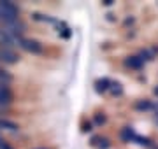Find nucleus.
I'll list each match as a JSON object with an SVG mask.
<instances>
[{"label": "nucleus", "mask_w": 158, "mask_h": 149, "mask_svg": "<svg viewBox=\"0 0 158 149\" xmlns=\"http://www.w3.org/2000/svg\"><path fill=\"white\" fill-rule=\"evenodd\" d=\"M19 19V9L12 2H0V21L4 25Z\"/></svg>", "instance_id": "f257e3e1"}, {"label": "nucleus", "mask_w": 158, "mask_h": 149, "mask_svg": "<svg viewBox=\"0 0 158 149\" xmlns=\"http://www.w3.org/2000/svg\"><path fill=\"white\" fill-rule=\"evenodd\" d=\"M18 46L21 47V49H25V51L32 53V54H42V44L35 39H25V37H23V39L18 42Z\"/></svg>", "instance_id": "f03ea898"}, {"label": "nucleus", "mask_w": 158, "mask_h": 149, "mask_svg": "<svg viewBox=\"0 0 158 149\" xmlns=\"http://www.w3.org/2000/svg\"><path fill=\"white\" fill-rule=\"evenodd\" d=\"M2 28H6L9 34L14 37V39L21 40L23 39V34H25V30H27V26H25V23L23 21H19V19H16V21H12V23H7L4 25Z\"/></svg>", "instance_id": "7ed1b4c3"}, {"label": "nucleus", "mask_w": 158, "mask_h": 149, "mask_svg": "<svg viewBox=\"0 0 158 149\" xmlns=\"http://www.w3.org/2000/svg\"><path fill=\"white\" fill-rule=\"evenodd\" d=\"M14 100V93H12L9 84H0V109H4L7 105H11Z\"/></svg>", "instance_id": "20e7f679"}, {"label": "nucleus", "mask_w": 158, "mask_h": 149, "mask_svg": "<svg viewBox=\"0 0 158 149\" xmlns=\"http://www.w3.org/2000/svg\"><path fill=\"white\" fill-rule=\"evenodd\" d=\"M18 42L19 40L14 39L6 28H2L0 26V47H6V49H12L14 46H18Z\"/></svg>", "instance_id": "39448f33"}, {"label": "nucleus", "mask_w": 158, "mask_h": 149, "mask_svg": "<svg viewBox=\"0 0 158 149\" xmlns=\"http://www.w3.org/2000/svg\"><path fill=\"white\" fill-rule=\"evenodd\" d=\"M0 62L12 65V63L19 62V54L14 53V49H6V47H0Z\"/></svg>", "instance_id": "423d86ee"}, {"label": "nucleus", "mask_w": 158, "mask_h": 149, "mask_svg": "<svg viewBox=\"0 0 158 149\" xmlns=\"http://www.w3.org/2000/svg\"><path fill=\"white\" fill-rule=\"evenodd\" d=\"M123 63H125V67H128V69H135V70H141L142 65H144V63L137 58V54L135 56H127L123 60Z\"/></svg>", "instance_id": "0eeeda50"}, {"label": "nucleus", "mask_w": 158, "mask_h": 149, "mask_svg": "<svg viewBox=\"0 0 158 149\" xmlns=\"http://www.w3.org/2000/svg\"><path fill=\"white\" fill-rule=\"evenodd\" d=\"M109 86H111V79H107V77H102V79H97L95 81V91L97 93L109 91Z\"/></svg>", "instance_id": "6e6552de"}, {"label": "nucleus", "mask_w": 158, "mask_h": 149, "mask_svg": "<svg viewBox=\"0 0 158 149\" xmlns=\"http://www.w3.org/2000/svg\"><path fill=\"white\" fill-rule=\"evenodd\" d=\"M119 135H121V140H123V142H134V139H135L137 133L132 126H125Z\"/></svg>", "instance_id": "1a4fd4ad"}, {"label": "nucleus", "mask_w": 158, "mask_h": 149, "mask_svg": "<svg viewBox=\"0 0 158 149\" xmlns=\"http://www.w3.org/2000/svg\"><path fill=\"white\" fill-rule=\"evenodd\" d=\"M0 130H7V132H12L16 133L19 130V126L11 119H4V118H0Z\"/></svg>", "instance_id": "9d476101"}, {"label": "nucleus", "mask_w": 158, "mask_h": 149, "mask_svg": "<svg viewBox=\"0 0 158 149\" xmlns=\"http://www.w3.org/2000/svg\"><path fill=\"white\" fill-rule=\"evenodd\" d=\"M109 91L113 93L114 97H123V93H125V90H123V84L121 83H116V81H111V86H109Z\"/></svg>", "instance_id": "9b49d317"}, {"label": "nucleus", "mask_w": 158, "mask_h": 149, "mask_svg": "<svg viewBox=\"0 0 158 149\" xmlns=\"http://www.w3.org/2000/svg\"><path fill=\"white\" fill-rule=\"evenodd\" d=\"M134 107H135V111H151L153 109V102L151 100H137Z\"/></svg>", "instance_id": "f8f14e48"}, {"label": "nucleus", "mask_w": 158, "mask_h": 149, "mask_svg": "<svg viewBox=\"0 0 158 149\" xmlns=\"http://www.w3.org/2000/svg\"><path fill=\"white\" fill-rule=\"evenodd\" d=\"M137 58L144 63V62H151V60H155V54H153L149 49H141V51H139V54H137Z\"/></svg>", "instance_id": "ddd939ff"}, {"label": "nucleus", "mask_w": 158, "mask_h": 149, "mask_svg": "<svg viewBox=\"0 0 158 149\" xmlns=\"http://www.w3.org/2000/svg\"><path fill=\"white\" fill-rule=\"evenodd\" d=\"M134 142L139 144V146H142V147H151V146H153L151 139H149V137H142V135H135Z\"/></svg>", "instance_id": "4468645a"}, {"label": "nucleus", "mask_w": 158, "mask_h": 149, "mask_svg": "<svg viewBox=\"0 0 158 149\" xmlns=\"http://www.w3.org/2000/svg\"><path fill=\"white\" fill-rule=\"evenodd\" d=\"M34 16L35 21H48V23H53V25H58V21L55 19V18L51 16H46V14H39V12H35V14H32Z\"/></svg>", "instance_id": "2eb2a0df"}, {"label": "nucleus", "mask_w": 158, "mask_h": 149, "mask_svg": "<svg viewBox=\"0 0 158 149\" xmlns=\"http://www.w3.org/2000/svg\"><path fill=\"white\" fill-rule=\"evenodd\" d=\"M95 147L97 149H109L111 147V142H109V139H106V137H98L97 142H95Z\"/></svg>", "instance_id": "dca6fc26"}, {"label": "nucleus", "mask_w": 158, "mask_h": 149, "mask_svg": "<svg viewBox=\"0 0 158 149\" xmlns=\"http://www.w3.org/2000/svg\"><path fill=\"white\" fill-rule=\"evenodd\" d=\"M106 121H107V116L104 114V112H97V114L93 116V123H95L97 126L106 125Z\"/></svg>", "instance_id": "f3484780"}, {"label": "nucleus", "mask_w": 158, "mask_h": 149, "mask_svg": "<svg viewBox=\"0 0 158 149\" xmlns=\"http://www.w3.org/2000/svg\"><path fill=\"white\" fill-rule=\"evenodd\" d=\"M58 34H60V37H62V39H70V35H72V30L69 28V26H65V25H63L62 30H60Z\"/></svg>", "instance_id": "a211bd4d"}, {"label": "nucleus", "mask_w": 158, "mask_h": 149, "mask_svg": "<svg viewBox=\"0 0 158 149\" xmlns=\"http://www.w3.org/2000/svg\"><path fill=\"white\" fill-rule=\"evenodd\" d=\"M81 130H83V133H90L91 130H93V125H91V123H85Z\"/></svg>", "instance_id": "6ab92c4d"}, {"label": "nucleus", "mask_w": 158, "mask_h": 149, "mask_svg": "<svg viewBox=\"0 0 158 149\" xmlns=\"http://www.w3.org/2000/svg\"><path fill=\"white\" fill-rule=\"evenodd\" d=\"M0 149H12L11 146H9V144L6 142V140H4V139L0 137Z\"/></svg>", "instance_id": "aec40b11"}, {"label": "nucleus", "mask_w": 158, "mask_h": 149, "mask_svg": "<svg viewBox=\"0 0 158 149\" xmlns=\"http://www.w3.org/2000/svg\"><path fill=\"white\" fill-rule=\"evenodd\" d=\"M134 21H135V18H127L125 19V25H130V23H134Z\"/></svg>", "instance_id": "412c9836"}, {"label": "nucleus", "mask_w": 158, "mask_h": 149, "mask_svg": "<svg viewBox=\"0 0 158 149\" xmlns=\"http://www.w3.org/2000/svg\"><path fill=\"white\" fill-rule=\"evenodd\" d=\"M114 4V0H104V6H107V7H111Z\"/></svg>", "instance_id": "4be33fe9"}, {"label": "nucleus", "mask_w": 158, "mask_h": 149, "mask_svg": "<svg viewBox=\"0 0 158 149\" xmlns=\"http://www.w3.org/2000/svg\"><path fill=\"white\" fill-rule=\"evenodd\" d=\"M107 19H109V21H114L116 18H114V14H113V12H107Z\"/></svg>", "instance_id": "5701e85b"}, {"label": "nucleus", "mask_w": 158, "mask_h": 149, "mask_svg": "<svg viewBox=\"0 0 158 149\" xmlns=\"http://www.w3.org/2000/svg\"><path fill=\"white\" fill-rule=\"evenodd\" d=\"M153 93H155V95H156V97H158V86L155 88V90H153Z\"/></svg>", "instance_id": "b1692460"}, {"label": "nucleus", "mask_w": 158, "mask_h": 149, "mask_svg": "<svg viewBox=\"0 0 158 149\" xmlns=\"http://www.w3.org/2000/svg\"><path fill=\"white\" fill-rule=\"evenodd\" d=\"M34 149H49V147H34Z\"/></svg>", "instance_id": "393cba45"}, {"label": "nucleus", "mask_w": 158, "mask_h": 149, "mask_svg": "<svg viewBox=\"0 0 158 149\" xmlns=\"http://www.w3.org/2000/svg\"><path fill=\"white\" fill-rule=\"evenodd\" d=\"M156 123H158V119H156Z\"/></svg>", "instance_id": "a878e982"}]
</instances>
